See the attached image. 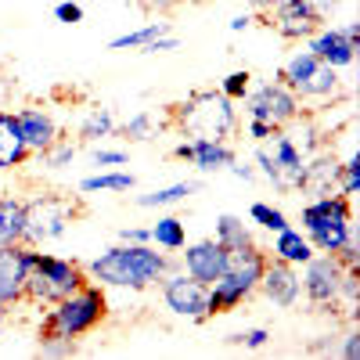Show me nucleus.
<instances>
[{"instance_id": "1a4fd4ad", "label": "nucleus", "mask_w": 360, "mask_h": 360, "mask_svg": "<svg viewBox=\"0 0 360 360\" xmlns=\"http://www.w3.org/2000/svg\"><path fill=\"white\" fill-rule=\"evenodd\" d=\"M242 101H245V115H249V119L270 123L274 130H285V127L299 123V115H303V101H299L281 79L249 86V94H245Z\"/></svg>"}, {"instance_id": "2eb2a0df", "label": "nucleus", "mask_w": 360, "mask_h": 360, "mask_svg": "<svg viewBox=\"0 0 360 360\" xmlns=\"http://www.w3.org/2000/svg\"><path fill=\"white\" fill-rule=\"evenodd\" d=\"M266 15H270V29H274L281 40H295V44L310 40L317 29H321V22H324V18L307 4V0H288V4L266 11Z\"/></svg>"}, {"instance_id": "39448f33", "label": "nucleus", "mask_w": 360, "mask_h": 360, "mask_svg": "<svg viewBox=\"0 0 360 360\" xmlns=\"http://www.w3.org/2000/svg\"><path fill=\"white\" fill-rule=\"evenodd\" d=\"M176 127L188 137H209V141H227L238 127V108L220 90H195L188 101L173 105Z\"/></svg>"}, {"instance_id": "6ab92c4d", "label": "nucleus", "mask_w": 360, "mask_h": 360, "mask_svg": "<svg viewBox=\"0 0 360 360\" xmlns=\"http://www.w3.org/2000/svg\"><path fill=\"white\" fill-rule=\"evenodd\" d=\"M15 119H18V130H22V137H25V144H29V152H33V155L47 152V148H51L58 137H62V134H58L54 115H51L47 108H40V105L18 108Z\"/></svg>"}, {"instance_id": "f3484780", "label": "nucleus", "mask_w": 360, "mask_h": 360, "mask_svg": "<svg viewBox=\"0 0 360 360\" xmlns=\"http://www.w3.org/2000/svg\"><path fill=\"white\" fill-rule=\"evenodd\" d=\"M173 155L180 162L195 166L198 173H220L234 162V148L227 141H209V137H191V141H180L173 148Z\"/></svg>"}, {"instance_id": "bb28decb", "label": "nucleus", "mask_w": 360, "mask_h": 360, "mask_svg": "<svg viewBox=\"0 0 360 360\" xmlns=\"http://www.w3.org/2000/svg\"><path fill=\"white\" fill-rule=\"evenodd\" d=\"M166 33H169V22H148V25H141V29H130V33L115 37V40L108 44V51H144L152 40H159V37H166Z\"/></svg>"}, {"instance_id": "f03ea898", "label": "nucleus", "mask_w": 360, "mask_h": 360, "mask_svg": "<svg viewBox=\"0 0 360 360\" xmlns=\"http://www.w3.org/2000/svg\"><path fill=\"white\" fill-rule=\"evenodd\" d=\"M108 321V295L98 281H83L76 292L47 307L44 324H40V339H83L94 328Z\"/></svg>"}, {"instance_id": "de8ad7c7", "label": "nucleus", "mask_w": 360, "mask_h": 360, "mask_svg": "<svg viewBox=\"0 0 360 360\" xmlns=\"http://www.w3.org/2000/svg\"><path fill=\"white\" fill-rule=\"evenodd\" d=\"M249 4H252L256 11H274V8H281V4H288V0H249Z\"/></svg>"}, {"instance_id": "e433bc0d", "label": "nucleus", "mask_w": 360, "mask_h": 360, "mask_svg": "<svg viewBox=\"0 0 360 360\" xmlns=\"http://www.w3.org/2000/svg\"><path fill=\"white\" fill-rule=\"evenodd\" d=\"M335 353L342 360H360V332H356V328H349V332L342 335V342L335 346Z\"/></svg>"}, {"instance_id": "58836bf2", "label": "nucleus", "mask_w": 360, "mask_h": 360, "mask_svg": "<svg viewBox=\"0 0 360 360\" xmlns=\"http://www.w3.org/2000/svg\"><path fill=\"white\" fill-rule=\"evenodd\" d=\"M54 18H58V22H65V25H79V22H83V8L72 4V0H65V4H58V8H54Z\"/></svg>"}, {"instance_id": "473e14b6", "label": "nucleus", "mask_w": 360, "mask_h": 360, "mask_svg": "<svg viewBox=\"0 0 360 360\" xmlns=\"http://www.w3.org/2000/svg\"><path fill=\"white\" fill-rule=\"evenodd\" d=\"M335 191H342L346 198H353V195L360 191V166H356V155H346V159L339 162V184H335Z\"/></svg>"}, {"instance_id": "37998d69", "label": "nucleus", "mask_w": 360, "mask_h": 360, "mask_svg": "<svg viewBox=\"0 0 360 360\" xmlns=\"http://www.w3.org/2000/svg\"><path fill=\"white\" fill-rule=\"evenodd\" d=\"M307 4H310L321 18H328L332 11H339V8H342V0H307Z\"/></svg>"}, {"instance_id": "a211bd4d", "label": "nucleus", "mask_w": 360, "mask_h": 360, "mask_svg": "<svg viewBox=\"0 0 360 360\" xmlns=\"http://www.w3.org/2000/svg\"><path fill=\"white\" fill-rule=\"evenodd\" d=\"M224 263H227V249L217 238H202V242L184 245V252H180V270L191 274L195 281H202V285H213L220 278Z\"/></svg>"}, {"instance_id": "0eeeda50", "label": "nucleus", "mask_w": 360, "mask_h": 360, "mask_svg": "<svg viewBox=\"0 0 360 360\" xmlns=\"http://www.w3.org/2000/svg\"><path fill=\"white\" fill-rule=\"evenodd\" d=\"M86 278V270L76 259L65 256H51L33 249V263H29V281H25V303L37 307H51L58 299H65L69 292H76Z\"/></svg>"}, {"instance_id": "4c0bfd02", "label": "nucleus", "mask_w": 360, "mask_h": 360, "mask_svg": "<svg viewBox=\"0 0 360 360\" xmlns=\"http://www.w3.org/2000/svg\"><path fill=\"white\" fill-rule=\"evenodd\" d=\"M40 353L44 356H72L76 353V342H69V339H44L40 342Z\"/></svg>"}, {"instance_id": "72a5a7b5", "label": "nucleus", "mask_w": 360, "mask_h": 360, "mask_svg": "<svg viewBox=\"0 0 360 360\" xmlns=\"http://www.w3.org/2000/svg\"><path fill=\"white\" fill-rule=\"evenodd\" d=\"M249 86H252L249 69H238V72H231V76H224V79H220V94H224V98H231V101H242V98L249 94Z\"/></svg>"}, {"instance_id": "b1692460", "label": "nucleus", "mask_w": 360, "mask_h": 360, "mask_svg": "<svg viewBox=\"0 0 360 360\" xmlns=\"http://www.w3.org/2000/svg\"><path fill=\"white\" fill-rule=\"evenodd\" d=\"M195 191H198V180H176V184H166V188H155L148 195H137V205L141 209H166V205L184 202Z\"/></svg>"}, {"instance_id": "a19ab883", "label": "nucleus", "mask_w": 360, "mask_h": 360, "mask_svg": "<svg viewBox=\"0 0 360 360\" xmlns=\"http://www.w3.org/2000/svg\"><path fill=\"white\" fill-rule=\"evenodd\" d=\"M278 130L270 127V123H259V119H249V127H245V137L249 141H256V144H263V141H270Z\"/></svg>"}, {"instance_id": "20e7f679", "label": "nucleus", "mask_w": 360, "mask_h": 360, "mask_svg": "<svg viewBox=\"0 0 360 360\" xmlns=\"http://www.w3.org/2000/svg\"><path fill=\"white\" fill-rule=\"evenodd\" d=\"M303 234L310 238L314 252H328L335 256L349 238L356 234V224H353V198H346L342 191H324L317 195L314 202L303 205Z\"/></svg>"}, {"instance_id": "4be33fe9", "label": "nucleus", "mask_w": 360, "mask_h": 360, "mask_svg": "<svg viewBox=\"0 0 360 360\" xmlns=\"http://www.w3.org/2000/svg\"><path fill=\"white\" fill-rule=\"evenodd\" d=\"M270 252H274V259L281 263H292V266H303L310 256H314V245H310V238L303 231H295L292 224L285 231L274 234V245H270Z\"/></svg>"}, {"instance_id": "c9c22d12", "label": "nucleus", "mask_w": 360, "mask_h": 360, "mask_svg": "<svg viewBox=\"0 0 360 360\" xmlns=\"http://www.w3.org/2000/svg\"><path fill=\"white\" fill-rule=\"evenodd\" d=\"M127 152H123V148H98V152H94V162L101 166V169H119V166H127Z\"/></svg>"}, {"instance_id": "dca6fc26", "label": "nucleus", "mask_w": 360, "mask_h": 360, "mask_svg": "<svg viewBox=\"0 0 360 360\" xmlns=\"http://www.w3.org/2000/svg\"><path fill=\"white\" fill-rule=\"evenodd\" d=\"M256 292H263L274 307L292 310V307L299 303V295H303V285H299V266L281 263V259H266Z\"/></svg>"}, {"instance_id": "a18cd8bd", "label": "nucleus", "mask_w": 360, "mask_h": 360, "mask_svg": "<svg viewBox=\"0 0 360 360\" xmlns=\"http://www.w3.org/2000/svg\"><path fill=\"white\" fill-rule=\"evenodd\" d=\"M227 169H231V173H234L238 180H252V176H256V169H252V166H245V162H238V159H234V162H231Z\"/></svg>"}, {"instance_id": "c756f323", "label": "nucleus", "mask_w": 360, "mask_h": 360, "mask_svg": "<svg viewBox=\"0 0 360 360\" xmlns=\"http://www.w3.org/2000/svg\"><path fill=\"white\" fill-rule=\"evenodd\" d=\"M249 220H252L256 227L270 231V234H278V231H285V227H288V217L281 213L278 205H270V202H252V209H249Z\"/></svg>"}, {"instance_id": "a878e982", "label": "nucleus", "mask_w": 360, "mask_h": 360, "mask_svg": "<svg viewBox=\"0 0 360 360\" xmlns=\"http://www.w3.org/2000/svg\"><path fill=\"white\" fill-rule=\"evenodd\" d=\"M148 231H152V245H159L166 252H180L188 245V231H184V220L180 217H159Z\"/></svg>"}, {"instance_id": "f704fd0d", "label": "nucleus", "mask_w": 360, "mask_h": 360, "mask_svg": "<svg viewBox=\"0 0 360 360\" xmlns=\"http://www.w3.org/2000/svg\"><path fill=\"white\" fill-rule=\"evenodd\" d=\"M227 342L231 346H245V349H263L270 342V332L266 328H249V332H242V335H231Z\"/></svg>"}, {"instance_id": "6e6552de", "label": "nucleus", "mask_w": 360, "mask_h": 360, "mask_svg": "<svg viewBox=\"0 0 360 360\" xmlns=\"http://www.w3.org/2000/svg\"><path fill=\"white\" fill-rule=\"evenodd\" d=\"M278 79L292 90L299 101H332L342 94V79L339 69L324 65L317 54L310 51H295L285 58V65L278 72Z\"/></svg>"}, {"instance_id": "c85d7f7f", "label": "nucleus", "mask_w": 360, "mask_h": 360, "mask_svg": "<svg viewBox=\"0 0 360 360\" xmlns=\"http://www.w3.org/2000/svg\"><path fill=\"white\" fill-rule=\"evenodd\" d=\"M115 134V115L112 108H86V115L79 119V141H101V137H112Z\"/></svg>"}, {"instance_id": "5701e85b", "label": "nucleus", "mask_w": 360, "mask_h": 360, "mask_svg": "<svg viewBox=\"0 0 360 360\" xmlns=\"http://www.w3.org/2000/svg\"><path fill=\"white\" fill-rule=\"evenodd\" d=\"M137 184V176L127 173V169H101L94 176H83L79 180V191L83 195H98V191H112V195H123Z\"/></svg>"}, {"instance_id": "09e8293b", "label": "nucleus", "mask_w": 360, "mask_h": 360, "mask_svg": "<svg viewBox=\"0 0 360 360\" xmlns=\"http://www.w3.org/2000/svg\"><path fill=\"white\" fill-rule=\"evenodd\" d=\"M4 321H8V310H4V307H0V328H4Z\"/></svg>"}, {"instance_id": "79ce46f5", "label": "nucleus", "mask_w": 360, "mask_h": 360, "mask_svg": "<svg viewBox=\"0 0 360 360\" xmlns=\"http://www.w3.org/2000/svg\"><path fill=\"white\" fill-rule=\"evenodd\" d=\"M180 47V40L173 37V33H166V37H159V40H152L144 47V54H166V51H176Z\"/></svg>"}, {"instance_id": "c03bdc74", "label": "nucleus", "mask_w": 360, "mask_h": 360, "mask_svg": "<svg viewBox=\"0 0 360 360\" xmlns=\"http://www.w3.org/2000/svg\"><path fill=\"white\" fill-rule=\"evenodd\" d=\"M252 25V15L245 11V15H234L231 22H227V29H231V33H245V29Z\"/></svg>"}, {"instance_id": "412c9836", "label": "nucleus", "mask_w": 360, "mask_h": 360, "mask_svg": "<svg viewBox=\"0 0 360 360\" xmlns=\"http://www.w3.org/2000/svg\"><path fill=\"white\" fill-rule=\"evenodd\" d=\"M339 184V159L328 155V152H314L307 155V180H303V191L324 195Z\"/></svg>"}, {"instance_id": "cd10ccee", "label": "nucleus", "mask_w": 360, "mask_h": 360, "mask_svg": "<svg viewBox=\"0 0 360 360\" xmlns=\"http://www.w3.org/2000/svg\"><path fill=\"white\" fill-rule=\"evenodd\" d=\"M217 242L231 252V249H245V245H256L252 242V231H249V224L242 220V217H231V213H224L220 220H217Z\"/></svg>"}, {"instance_id": "9b49d317", "label": "nucleus", "mask_w": 360, "mask_h": 360, "mask_svg": "<svg viewBox=\"0 0 360 360\" xmlns=\"http://www.w3.org/2000/svg\"><path fill=\"white\" fill-rule=\"evenodd\" d=\"M159 292H162V303L166 310H173L176 317H188V321H209V285L195 281L184 270H166V278L159 281Z\"/></svg>"}, {"instance_id": "ea45409f", "label": "nucleus", "mask_w": 360, "mask_h": 360, "mask_svg": "<svg viewBox=\"0 0 360 360\" xmlns=\"http://www.w3.org/2000/svg\"><path fill=\"white\" fill-rule=\"evenodd\" d=\"M119 242H130V245H152V231H148V227H123V231H119Z\"/></svg>"}, {"instance_id": "7ed1b4c3", "label": "nucleus", "mask_w": 360, "mask_h": 360, "mask_svg": "<svg viewBox=\"0 0 360 360\" xmlns=\"http://www.w3.org/2000/svg\"><path fill=\"white\" fill-rule=\"evenodd\" d=\"M266 252L259 245H245V249H231L227 263L220 270V278L209 285V314H234L238 307H245L259 288L263 266H266Z\"/></svg>"}, {"instance_id": "f257e3e1", "label": "nucleus", "mask_w": 360, "mask_h": 360, "mask_svg": "<svg viewBox=\"0 0 360 360\" xmlns=\"http://www.w3.org/2000/svg\"><path fill=\"white\" fill-rule=\"evenodd\" d=\"M169 256L152 249V245H130L119 242L112 249H105L101 256H94L83 270L90 281H98L101 288H130V292H144L155 288L166 270H169Z\"/></svg>"}, {"instance_id": "49530a36", "label": "nucleus", "mask_w": 360, "mask_h": 360, "mask_svg": "<svg viewBox=\"0 0 360 360\" xmlns=\"http://www.w3.org/2000/svg\"><path fill=\"white\" fill-rule=\"evenodd\" d=\"M144 4L152 8V11H173V8L184 4V0H144Z\"/></svg>"}, {"instance_id": "7c9ffc66", "label": "nucleus", "mask_w": 360, "mask_h": 360, "mask_svg": "<svg viewBox=\"0 0 360 360\" xmlns=\"http://www.w3.org/2000/svg\"><path fill=\"white\" fill-rule=\"evenodd\" d=\"M115 130L123 134L127 141H148V137H152V130H155V115L152 112H134L127 123L115 127Z\"/></svg>"}, {"instance_id": "f8f14e48", "label": "nucleus", "mask_w": 360, "mask_h": 360, "mask_svg": "<svg viewBox=\"0 0 360 360\" xmlns=\"http://www.w3.org/2000/svg\"><path fill=\"white\" fill-rule=\"evenodd\" d=\"M29 263H33V245H25V242L0 245V307L4 310L25 303Z\"/></svg>"}, {"instance_id": "393cba45", "label": "nucleus", "mask_w": 360, "mask_h": 360, "mask_svg": "<svg viewBox=\"0 0 360 360\" xmlns=\"http://www.w3.org/2000/svg\"><path fill=\"white\" fill-rule=\"evenodd\" d=\"M22 227H25L22 198L18 195H0V245L22 242Z\"/></svg>"}, {"instance_id": "ddd939ff", "label": "nucleus", "mask_w": 360, "mask_h": 360, "mask_svg": "<svg viewBox=\"0 0 360 360\" xmlns=\"http://www.w3.org/2000/svg\"><path fill=\"white\" fill-rule=\"evenodd\" d=\"M270 162H274V188L278 191H303L307 180V155L295 144V137H288L285 130H278L270 137Z\"/></svg>"}, {"instance_id": "aec40b11", "label": "nucleus", "mask_w": 360, "mask_h": 360, "mask_svg": "<svg viewBox=\"0 0 360 360\" xmlns=\"http://www.w3.org/2000/svg\"><path fill=\"white\" fill-rule=\"evenodd\" d=\"M29 155L33 152H29V144H25V137L18 130L15 112L0 108V169H18V166L29 162Z\"/></svg>"}, {"instance_id": "9d476101", "label": "nucleus", "mask_w": 360, "mask_h": 360, "mask_svg": "<svg viewBox=\"0 0 360 360\" xmlns=\"http://www.w3.org/2000/svg\"><path fill=\"white\" fill-rule=\"evenodd\" d=\"M339 281H342V263L328 252H314L303 263V274H299V285H303V295L321 310V314H335L342 307L339 295Z\"/></svg>"}, {"instance_id": "423d86ee", "label": "nucleus", "mask_w": 360, "mask_h": 360, "mask_svg": "<svg viewBox=\"0 0 360 360\" xmlns=\"http://www.w3.org/2000/svg\"><path fill=\"white\" fill-rule=\"evenodd\" d=\"M22 217H25L22 242L33 249H44L47 242H58L69 231V224L79 217V202L69 195H58V191H40L22 202Z\"/></svg>"}, {"instance_id": "8fccbe9b", "label": "nucleus", "mask_w": 360, "mask_h": 360, "mask_svg": "<svg viewBox=\"0 0 360 360\" xmlns=\"http://www.w3.org/2000/svg\"><path fill=\"white\" fill-rule=\"evenodd\" d=\"M188 4H209V0H188Z\"/></svg>"}, {"instance_id": "2f4dec72", "label": "nucleus", "mask_w": 360, "mask_h": 360, "mask_svg": "<svg viewBox=\"0 0 360 360\" xmlns=\"http://www.w3.org/2000/svg\"><path fill=\"white\" fill-rule=\"evenodd\" d=\"M76 152H79L76 144H69V141L58 137V141L47 148V152H40V159H44V166H47V169H65V166H72Z\"/></svg>"}, {"instance_id": "4468645a", "label": "nucleus", "mask_w": 360, "mask_h": 360, "mask_svg": "<svg viewBox=\"0 0 360 360\" xmlns=\"http://www.w3.org/2000/svg\"><path fill=\"white\" fill-rule=\"evenodd\" d=\"M307 51L317 54L324 65L332 69H349L356 62V51H360V40H353L346 33V25H321L317 33L307 40Z\"/></svg>"}]
</instances>
